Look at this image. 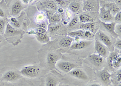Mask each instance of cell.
<instances>
[{
  "instance_id": "obj_1",
  "label": "cell",
  "mask_w": 121,
  "mask_h": 86,
  "mask_svg": "<svg viewBox=\"0 0 121 86\" xmlns=\"http://www.w3.org/2000/svg\"><path fill=\"white\" fill-rule=\"evenodd\" d=\"M24 33L25 32L22 30L15 29L9 23H7L4 34L6 39H13L12 44H14V46H17L21 42Z\"/></svg>"
},
{
  "instance_id": "obj_2",
  "label": "cell",
  "mask_w": 121,
  "mask_h": 86,
  "mask_svg": "<svg viewBox=\"0 0 121 86\" xmlns=\"http://www.w3.org/2000/svg\"><path fill=\"white\" fill-rule=\"evenodd\" d=\"M108 63L110 67L114 69H119L121 66V56L120 51H113L111 53H109L108 56Z\"/></svg>"
},
{
  "instance_id": "obj_3",
  "label": "cell",
  "mask_w": 121,
  "mask_h": 86,
  "mask_svg": "<svg viewBox=\"0 0 121 86\" xmlns=\"http://www.w3.org/2000/svg\"><path fill=\"white\" fill-rule=\"evenodd\" d=\"M19 72L22 76L27 78H35L39 74L40 69L35 65H26L23 67Z\"/></svg>"
},
{
  "instance_id": "obj_4",
  "label": "cell",
  "mask_w": 121,
  "mask_h": 86,
  "mask_svg": "<svg viewBox=\"0 0 121 86\" xmlns=\"http://www.w3.org/2000/svg\"><path fill=\"white\" fill-rule=\"evenodd\" d=\"M69 36L72 38L79 37L81 39H85L86 40H91L95 38V34L90 31L79 29L77 30L72 31L69 33Z\"/></svg>"
},
{
  "instance_id": "obj_5",
  "label": "cell",
  "mask_w": 121,
  "mask_h": 86,
  "mask_svg": "<svg viewBox=\"0 0 121 86\" xmlns=\"http://www.w3.org/2000/svg\"><path fill=\"white\" fill-rule=\"evenodd\" d=\"M97 35H98V40L100 41L102 44L105 45V46L107 47V48L108 49L109 51L113 52L114 50V44H113L112 40L111 39V38H110V36L107 34V33H104V32L101 30L98 31V32L97 33Z\"/></svg>"
},
{
  "instance_id": "obj_6",
  "label": "cell",
  "mask_w": 121,
  "mask_h": 86,
  "mask_svg": "<svg viewBox=\"0 0 121 86\" xmlns=\"http://www.w3.org/2000/svg\"><path fill=\"white\" fill-rule=\"evenodd\" d=\"M95 50L96 53L99 55L104 58H107L108 56L109 55V53H109L110 51H109L107 47L105 46L104 44H102L97 38H96V39H95Z\"/></svg>"
},
{
  "instance_id": "obj_7",
  "label": "cell",
  "mask_w": 121,
  "mask_h": 86,
  "mask_svg": "<svg viewBox=\"0 0 121 86\" xmlns=\"http://www.w3.org/2000/svg\"><path fill=\"white\" fill-rule=\"evenodd\" d=\"M56 66L59 70L62 71L65 73H69L70 71L76 68L77 65L74 63H70L69 61H59V60L56 64Z\"/></svg>"
},
{
  "instance_id": "obj_8",
  "label": "cell",
  "mask_w": 121,
  "mask_h": 86,
  "mask_svg": "<svg viewBox=\"0 0 121 86\" xmlns=\"http://www.w3.org/2000/svg\"><path fill=\"white\" fill-rule=\"evenodd\" d=\"M22 76L20 73H18L16 71L9 70L6 72L4 75L2 76L1 80L6 82H13L21 79Z\"/></svg>"
},
{
  "instance_id": "obj_9",
  "label": "cell",
  "mask_w": 121,
  "mask_h": 86,
  "mask_svg": "<svg viewBox=\"0 0 121 86\" xmlns=\"http://www.w3.org/2000/svg\"><path fill=\"white\" fill-rule=\"evenodd\" d=\"M99 10V4L96 0H85L84 1L83 10L85 12L98 11Z\"/></svg>"
},
{
  "instance_id": "obj_10",
  "label": "cell",
  "mask_w": 121,
  "mask_h": 86,
  "mask_svg": "<svg viewBox=\"0 0 121 86\" xmlns=\"http://www.w3.org/2000/svg\"><path fill=\"white\" fill-rule=\"evenodd\" d=\"M100 21L104 22H112L114 21V17L110 11L105 7H102L100 9L99 15Z\"/></svg>"
},
{
  "instance_id": "obj_11",
  "label": "cell",
  "mask_w": 121,
  "mask_h": 86,
  "mask_svg": "<svg viewBox=\"0 0 121 86\" xmlns=\"http://www.w3.org/2000/svg\"><path fill=\"white\" fill-rule=\"evenodd\" d=\"M87 60L91 64L96 67H101L105 63V58L97 53L91 54L87 57Z\"/></svg>"
},
{
  "instance_id": "obj_12",
  "label": "cell",
  "mask_w": 121,
  "mask_h": 86,
  "mask_svg": "<svg viewBox=\"0 0 121 86\" xmlns=\"http://www.w3.org/2000/svg\"><path fill=\"white\" fill-rule=\"evenodd\" d=\"M69 73L70 76H73L74 78H77L78 79H81V80L86 81L88 79V76L87 74L85 73V71L81 69H74L72 71H70Z\"/></svg>"
},
{
  "instance_id": "obj_13",
  "label": "cell",
  "mask_w": 121,
  "mask_h": 86,
  "mask_svg": "<svg viewBox=\"0 0 121 86\" xmlns=\"http://www.w3.org/2000/svg\"><path fill=\"white\" fill-rule=\"evenodd\" d=\"M59 61V56L53 52H50L47 54L46 57V63L50 69H53L56 67V64Z\"/></svg>"
},
{
  "instance_id": "obj_14",
  "label": "cell",
  "mask_w": 121,
  "mask_h": 86,
  "mask_svg": "<svg viewBox=\"0 0 121 86\" xmlns=\"http://www.w3.org/2000/svg\"><path fill=\"white\" fill-rule=\"evenodd\" d=\"M99 78L104 84L108 85L111 83L112 74L109 72L107 69H104L99 72Z\"/></svg>"
},
{
  "instance_id": "obj_15",
  "label": "cell",
  "mask_w": 121,
  "mask_h": 86,
  "mask_svg": "<svg viewBox=\"0 0 121 86\" xmlns=\"http://www.w3.org/2000/svg\"><path fill=\"white\" fill-rule=\"evenodd\" d=\"M100 23L105 28V29L107 31L108 33H110L112 36L115 38L119 37L118 35L116 33L115 31H114V27H115V26L116 24V22H114V21L112 22H104L100 21Z\"/></svg>"
},
{
  "instance_id": "obj_16",
  "label": "cell",
  "mask_w": 121,
  "mask_h": 86,
  "mask_svg": "<svg viewBox=\"0 0 121 86\" xmlns=\"http://www.w3.org/2000/svg\"><path fill=\"white\" fill-rule=\"evenodd\" d=\"M98 26L96 23L93 22H89V23H82L79 26V29L85 30H88L93 33L94 34L98 30Z\"/></svg>"
},
{
  "instance_id": "obj_17",
  "label": "cell",
  "mask_w": 121,
  "mask_h": 86,
  "mask_svg": "<svg viewBox=\"0 0 121 86\" xmlns=\"http://www.w3.org/2000/svg\"><path fill=\"white\" fill-rule=\"evenodd\" d=\"M90 44L91 41H80L78 43H74L72 44V46H70V48L73 50H82L88 47L89 45H90Z\"/></svg>"
},
{
  "instance_id": "obj_18",
  "label": "cell",
  "mask_w": 121,
  "mask_h": 86,
  "mask_svg": "<svg viewBox=\"0 0 121 86\" xmlns=\"http://www.w3.org/2000/svg\"><path fill=\"white\" fill-rule=\"evenodd\" d=\"M74 42V38L71 36H65L60 39L59 41V47L61 48H69Z\"/></svg>"
},
{
  "instance_id": "obj_19",
  "label": "cell",
  "mask_w": 121,
  "mask_h": 86,
  "mask_svg": "<svg viewBox=\"0 0 121 86\" xmlns=\"http://www.w3.org/2000/svg\"><path fill=\"white\" fill-rule=\"evenodd\" d=\"M22 9H23V7H22V3L19 1H17L13 4L12 7V15L13 17H16L20 13Z\"/></svg>"
},
{
  "instance_id": "obj_20",
  "label": "cell",
  "mask_w": 121,
  "mask_h": 86,
  "mask_svg": "<svg viewBox=\"0 0 121 86\" xmlns=\"http://www.w3.org/2000/svg\"><path fill=\"white\" fill-rule=\"evenodd\" d=\"M59 81L52 75H48L45 78V86H58Z\"/></svg>"
},
{
  "instance_id": "obj_21",
  "label": "cell",
  "mask_w": 121,
  "mask_h": 86,
  "mask_svg": "<svg viewBox=\"0 0 121 86\" xmlns=\"http://www.w3.org/2000/svg\"><path fill=\"white\" fill-rule=\"evenodd\" d=\"M36 38L37 40L41 44H47L50 41V37L47 33H36Z\"/></svg>"
},
{
  "instance_id": "obj_22",
  "label": "cell",
  "mask_w": 121,
  "mask_h": 86,
  "mask_svg": "<svg viewBox=\"0 0 121 86\" xmlns=\"http://www.w3.org/2000/svg\"><path fill=\"white\" fill-rule=\"evenodd\" d=\"M104 7H105L106 9H107L108 10L111 12V13H112L113 16H114L117 13L121 11L119 7L116 4H114V3L107 4H106V6H104Z\"/></svg>"
},
{
  "instance_id": "obj_23",
  "label": "cell",
  "mask_w": 121,
  "mask_h": 86,
  "mask_svg": "<svg viewBox=\"0 0 121 86\" xmlns=\"http://www.w3.org/2000/svg\"><path fill=\"white\" fill-rule=\"evenodd\" d=\"M79 20L81 23H89L94 22L93 18L85 13L81 14L79 17Z\"/></svg>"
},
{
  "instance_id": "obj_24",
  "label": "cell",
  "mask_w": 121,
  "mask_h": 86,
  "mask_svg": "<svg viewBox=\"0 0 121 86\" xmlns=\"http://www.w3.org/2000/svg\"><path fill=\"white\" fill-rule=\"evenodd\" d=\"M42 5L44 6L45 8H47L49 10H56L57 9V6L54 1L51 0H47L46 1H44L42 3Z\"/></svg>"
},
{
  "instance_id": "obj_25",
  "label": "cell",
  "mask_w": 121,
  "mask_h": 86,
  "mask_svg": "<svg viewBox=\"0 0 121 86\" xmlns=\"http://www.w3.org/2000/svg\"><path fill=\"white\" fill-rule=\"evenodd\" d=\"M80 4L77 2H72L69 4V10L73 13H77L80 9Z\"/></svg>"
},
{
  "instance_id": "obj_26",
  "label": "cell",
  "mask_w": 121,
  "mask_h": 86,
  "mask_svg": "<svg viewBox=\"0 0 121 86\" xmlns=\"http://www.w3.org/2000/svg\"><path fill=\"white\" fill-rule=\"evenodd\" d=\"M61 27L59 23H50L48 26V31L50 33H54L58 31Z\"/></svg>"
},
{
  "instance_id": "obj_27",
  "label": "cell",
  "mask_w": 121,
  "mask_h": 86,
  "mask_svg": "<svg viewBox=\"0 0 121 86\" xmlns=\"http://www.w3.org/2000/svg\"><path fill=\"white\" fill-rule=\"evenodd\" d=\"M47 18V15L44 12H39L37 14L35 17V21L37 22L38 24L43 22L45 21V19Z\"/></svg>"
},
{
  "instance_id": "obj_28",
  "label": "cell",
  "mask_w": 121,
  "mask_h": 86,
  "mask_svg": "<svg viewBox=\"0 0 121 86\" xmlns=\"http://www.w3.org/2000/svg\"><path fill=\"white\" fill-rule=\"evenodd\" d=\"M9 23L15 29H19L21 27V24L19 23L18 20L15 17H12L9 19Z\"/></svg>"
},
{
  "instance_id": "obj_29",
  "label": "cell",
  "mask_w": 121,
  "mask_h": 86,
  "mask_svg": "<svg viewBox=\"0 0 121 86\" xmlns=\"http://www.w3.org/2000/svg\"><path fill=\"white\" fill-rule=\"evenodd\" d=\"M50 23H59L60 21V17L58 13L52 14L51 16L48 17Z\"/></svg>"
},
{
  "instance_id": "obj_30",
  "label": "cell",
  "mask_w": 121,
  "mask_h": 86,
  "mask_svg": "<svg viewBox=\"0 0 121 86\" xmlns=\"http://www.w3.org/2000/svg\"><path fill=\"white\" fill-rule=\"evenodd\" d=\"M7 21L6 20L0 18V35L4 34L6 30V26H7Z\"/></svg>"
},
{
  "instance_id": "obj_31",
  "label": "cell",
  "mask_w": 121,
  "mask_h": 86,
  "mask_svg": "<svg viewBox=\"0 0 121 86\" xmlns=\"http://www.w3.org/2000/svg\"><path fill=\"white\" fill-rule=\"evenodd\" d=\"M79 21V18L77 17V16H76V17H73V19L71 20V21L69 23V26L70 27H74L75 26H76L78 23Z\"/></svg>"
},
{
  "instance_id": "obj_32",
  "label": "cell",
  "mask_w": 121,
  "mask_h": 86,
  "mask_svg": "<svg viewBox=\"0 0 121 86\" xmlns=\"http://www.w3.org/2000/svg\"><path fill=\"white\" fill-rule=\"evenodd\" d=\"M114 22H116V24H121V11L117 13H116L114 15Z\"/></svg>"
},
{
  "instance_id": "obj_33",
  "label": "cell",
  "mask_w": 121,
  "mask_h": 86,
  "mask_svg": "<svg viewBox=\"0 0 121 86\" xmlns=\"http://www.w3.org/2000/svg\"><path fill=\"white\" fill-rule=\"evenodd\" d=\"M55 3L56 6H59L60 7H65L66 6V2L64 0H55Z\"/></svg>"
},
{
  "instance_id": "obj_34",
  "label": "cell",
  "mask_w": 121,
  "mask_h": 86,
  "mask_svg": "<svg viewBox=\"0 0 121 86\" xmlns=\"http://www.w3.org/2000/svg\"><path fill=\"white\" fill-rule=\"evenodd\" d=\"M121 24H116L114 27V31H115L116 33L117 34L118 36H121Z\"/></svg>"
},
{
  "instance_id": "obj_35",
  "label": "cell",
  "mask_w": 121,
  "mask_h": 86,
  "mask_svg": "<svg viewBox=\"0 0 121 86\" xmlns=\"http://www.w3.org/2000/svg\"><path fill=\"white\" fill-rule=\"evenodd\" d=\"M114 46H115V47L116 48V49H117L118 50H121V39H117V41L116 42L115 44H114Z\"/></svg>"
},
{
  "instance_id": "obj_36",
  "label": "cell",
  "mask_w": 121,
  "mask_h": 86,
  "mask_svg": "<svg viewBox=\"0 0 121 86\" xmlns=\"http://www.w3.org/2000/svg\"><path fill=\"white\" fill-rule=\"evenodd\" d=\"M47 23L45 22V21L38 24V27H41L47 30Z\"/></svg>"
},
{
  "instance_id": "obj_37",
  "label": "cell",
  "mask_w": 121,
  "mask_h": 86,
  "mask_svg": "<svg viewBox=\"0 0 121 86\" xmlns=\"http://www.w3.org/2000/svg\"><path fill=\"white\" fill-rule=\"evenodd\" d=\"M121 69H119V70L117 72V74H116V80L118 82L121 83Z\"/></svg>"
},
{
  "instance_id": "obj_38",
  "label": "cell",
  "mask_w": 121,
  "mask_h": 86,
  "mask_svg": "<svg viewBox=\"0 0 121 86\" xmlns=\"http://www.w3.org/2000/svg\"><path fill=\"white\" fill-rule=\"evenodd\" d=\"M6 15H5V13H4V10L0 8V18H5Z\"/></svg>"
},
{
  "instance_id": "obj_39",
  "label": "cell",
  "mask_w": 121,
  "mask_h": 86,
  "mask_svg": "<svg viewBox=\"0 0 121 86\" xmlns=\"http://www.w3.org/2000/svg\"><path fill=\"white\" fill-rule=\"evenodd\" d=\"M72 12L70 11V10H68L66 11V16L67 17V18H69V19H70V18H71V17H72Z\"/></svg>"
},
{
  "instance_id": "obj_40",
  "label": "cell",
  "mask_w": 121,
  "mask_h": 86,
  "mask_svg": "<svg viewBox=\"0 0 121 86\" xmlns=\"http://www.w3.org/2000/svg\"><path fill=\"white\" fill-rule=\"evenodd\" d=\"M115 4H116L118 7L119 6V7H121V0H115Z\"/></svg>"
},
{
  "instance_id": "obj_41",
  "label": "cell",
  "mask_w": 121,
  "mask_h": 86,
  "mask_svg": "<svg viewBox=\"0 0 121 86\" xmlns=\"http://www.w3.org/2000/svg\"><path fill=\"white\" fill-rule=\"evenodd\" d=\"M64 12V9L62 7H59L58 9V12L59 13H62Z\"/></svg>"
},
{
  "instance_id": "obj_42",
  "label": "cell",
  "mask_w": 121,
  "mask_h": 86,
  "mask_svg": "<svg viewBox=\"0 0 121 86\" xmlns=\"http://www.w3.org/2000/svg\"><path fill=\"white\" fill-rule=\"evenodd\" d=\"M21 1L24 4H28L30 2V0H21Z\"/></svg>"
},
{
  "instance_id": "obj_43",
  "label": "cell",
  "mask_w": 121,
  "mask_h": 86,
  "mask_svg": "<svg viewBox=\"0 0 121 86\" xmlns=\"http://www.w3.org/2000/svg\"><path fill=\"white\" fill-rule=\"evenodd\" d=\"M102 86L98 83H93V84H91L88 85V86Z\"/></svg>"
},
{
  "instance_id": "obj_44",
  "label": "cell",
  "mask_w": 121,
  "mask_h": 86,
  "mask_svg": "<svg viewBox=\"0 0 121 86\" xmlns=\"http://www.w3.org/2000/svg\"><path fill=\"white\" fill-rule=\"evenodd\" d=\"M3 36H2L1 35H0V43L3 42Z\"/></svg>"
},
{
  "instance_id": "obj_45",
  "label": "cell",
  "mask_w": 121,
  "mask_h": 86,
  "mask_svg": "<svg viewBox=\"0 0 121 86\" xmlns=\"http://www.w3.org/2000/svg\"><path fill=\"white\" fill-rule=\"evenodd\" d=\"M58 86H68V85L63 84H58Z\"/></svg>"
},
{
  "instance_id": "obj_46",
  "label": "cell",
  "mask_w": 121,
  "mask_h": 86,
  "mask_svg": "<svg viewBox=\"0 0 121 86\" xmlns=\"http://www.w3.org/2000/svg\"><path fill=\"white\" fill-rule=\"evenodd\" d=\"M33 1H34V0H30V2H31V3H32V2H33Z\"/></svg>"
}]
</instances>
